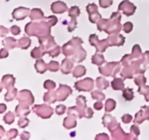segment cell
Returning a JSON list of instances; mask_svg holds the SVG:
<instances>
[{"instance_id": "obj_37", "label": "cell", "mask_w": 149, "mask_h": 140, "mask_svg": "<svg viewBox=\"0 0 149 140\" xmlns=\"http://www.w3.org/2000/svg\"><path fill=\"white\" fill-rule=\"evenodd\" d=\"M122 96L126 101H132L134 99V93L132 88H125L123 90Z\"/></svg>"}, {"instance_id": "obj_46", "label": "cell", "mask_w": 149, "mask_h": 140, "mask_svg": "<svg viewBox=\"0 0 149 140\" xmlns=\"http://www.w3.org/2000/svg\"><path fill=\"white\" fill-rule=\"evenodd\" d=\"M29 123H30V120H29L28 118H24V117H20L18 121V125L20 128H26V126H28Z\"/></svg>"}, {"instance_id": "obj_55", "label": "cell", "mask_w": 149, "mask_h": 140, "mask_svg": "<svg viewBox=\"0 0 149 140\" xmlns=\"http://www.w3.org/2000/svg\"><path fill=\"white\" fill-rule=\"evenodd\" d=\"M103 104H102V102H97L96 103L94 104V108L96 109V110H100V109L103 108Z\"/></svg>"}, {"instance_id": "obj_59", "label": "cell", "mask_w": 149, "mask_h": 140, "mask_svg": "<svg viewBox=\"0 0 149 140\" xmlns=\"http://www.w3.org/2000/svg\"><path fill=\"white\" fill-rule=\"evenodd\" d=\"M6 109H7L6 105L4 104H1L0 105V112H1V113H3Z\"/></svg>"}, {"instance_id": "obj_10", "label": "cell", "mask_w": 149, "mask_h": 140, "mask_svg": "<svg viewBox=\"0 0 149 140\" xmlns=\"http://www.w3.org/2000/svg\"><path fill=\"white\" fill-rule=\"evenodd\" d=\"M16 98L19 101L20 104L25 105V106H29V105L33 104V102H34V98H33L31 92L28 90H20Z\"/></svg>"}, {"instance_id": "obj_33", "label": "cell", "mask_w": 149, "mask_h": 140, "mask_svg": "<svg viewBox=\"0 0 149 140\" xmlns=\"http://www.w3.org/2000/svg\"><path fill=\"white\" fill-rule=\"evenodd\" d=\"M96 85H97V88L99 90H105V89L107 88L109 86V83L108 80H106V79L103 78V77H97V80H96Z\"/></svg>"}, {"instance_id": "obj_8", "label": "cell", "mask_w": 149, "mask_h": 140, "mask_svg": "<svg viewBox=\"0 0 149 140\" xmlns=\"http://www.w3.org/2000/svg\"><path fill=\"white\" fill-rule=\"evenodd\" d=\"M32 110L38 116L43 118V119L49 118L53 114V109L49 105L47 104L34 105L32 107Z\"/></svg>"}, {"instance_id": "obj_20", "label": "cell", "mask_w": 149, "mask_h": 140, "mask_svg": "<svg viewBox=\"0 0 149 140\" xmlns=\"http://www.w3.org/2000/svg\"><path fill=\"white\" fill-rule=\"evenodd\" d=\"M74 61L71 58H64V60H63L61 66V70L63 74H68L71 72L73 66H74Z\"/></svg>"}, {"instance_id": "obj_47", "label": "cell", "mask_w": 149, "mask_h": 140, "mask_svg": "<svg viewBox=\"0 0 149 140\" xmlns=\"http://www.w3.org/2000/svg\"><path fill=\"white\" fill-rule=\"evenodd\" d=\"M132 29H133V24L131 22H126L123 25V30L125 33H130L132 32Z\"/></svg>"}, {"instance_id": "obj_32", "label": "cell", "mask_w": 149, "mask_h": 140, "mask_svg": "<svg viewBox=\"0 0 149 140\" xmlns=\"http://www.w3.org/2000/svg\"><path fill=\"white\" fill-rule=\"evenodd\" d=\"M17 90L15 88L13 87L7 90V93L4 96V99H5V101H7V102H11L15 98L17 97Z\"/></svg>"}, {"instance_id": "obj_26", "label": "cell", "mask_w": 149, "mask_h": 140, "mask_svg": "<svg viewBox=\"0 0 149 140\" xmlns=\"http://www.w3.org/2000/svg\"><path fill=\"white\" fill-rule=\"evenodd\" d=\"M35 69H36V71L38 73H40V74H44L45 71L47 69V64H45V62L44 61L43 59L42 58H39L35 63Z\"/></svg>"}, {"instance_id": "obj_15", "label": "cell", "mask_w": 149, "mask_h": 140, "mask_svg": "<svg viewBox=\"0 0 149 140\" xmlns=\"http://www.w3.org/2000/svg\"><path fill=\"white\" fill-rule=\"evenodd\" d=\"M112 134V139H131L130 134H128L125 133V131L121 128L120 123L118 124L117 126L113 128L111 131Z\"/></svg>"}, {"instance_id": "obj_29", "label": "cell", "mask_w": 149, "mask_h": 140, "mask_svg": "<svg viewBox=\"0 0 149 140\" xmlns=\"http://www.w3.org/2000/svg\"><path fill=\"white\" fill-rule=\"evenodd\" d=\"M111 87L115 90H123L125 89L124 80L122 78H114L111 82Z\"/></svg>"}, {"instance_id": "obj_42", "label": "cell", "mask_w": 149, "mask_h": 140, "mask_svg": "<svg viewBox=\"0 0 149 140\" xmlns=\"http://www.w3.org/2000/svg\"><path fill=\"white\" fill-rule=\"evenodd\" d=\"M15 120V115L12 112H9L4 115V121L7 124H11L14 122Z\"/></svg>"}, {"instance_id": "obj_3", "label": "cell", "mask_w": 149, "mask_h": 140, "mask_svg": "<svg viewBox=\"0 0 149 140\" xmlns=\"http://www.w3.org/2000/svg\"><path fill=\"white\" fill-rule=\"evenodd\" d=\"M122 15L119 12L112 13L109 19L101 18L97 23V29L100 32H106L108 34H119L122 30V26L121 24Z\"/></svg>"}, {"instance_id": "obj_25", "label": "cell", "mask_w": 149, "mask_h": 140, "mask_svg": "<svg viewBox=\"0 0 149 140\" xmlns=\"http://www.w3.org/2000/svg\"><path fill=\"white\" fill-rule=\"evenodd\" d=\"M44 101L45 102H47L49 104L55 103L57 100L56 96V92L54 91L53 90H50L47 92V93H45L44 95Z\"/></svg>"}, {"instance_id": "obj_35", "label": "cell", "mask_w": 149, "mask_h": 140, "mask_svg": "<svg viewBox=\"0 0 149 140\" xmlns=\"http://www.w3.org/2000/svg\"><path fill=\"white\" fill-rule=\"evenodd\" d=\"M45 54V52L42 50V49L39 47H36V48H33L31 52V55L33 58H36V59H38V58H42V56Z\"/></svg>"}, {"instance_id": "obj_22", "label": "cell", "mask_w": 149, "mask_h": 140, "mask_svg": "<svg viewBox=\"0 0 149 140\" xmlns=\"http://www.w3.org/2000/svg\"><path fill=\"white\" fill-rule=\"evenodd\" d=\"M51 10L54 13H58L61 14L63 13H65V11L68 10L66 4L62 1H56L52 4L51 5Z\"/></svg>"}, {"instance_id": "obj_60", "label": "cell", "mask_w": 149, "mask_h": 140, "mask_svg": "<svg viewBox=\"0 0 149 140\" xmlns=\"http://www.w3.org/2000/svg\"><path fill=\"white\" fill-rule=\"evenodd\" d=\"M144 55L146 56V60H148V64H149V51H146V53H144Z\"/></svg>"}, {"instance_id": "obj_57", "label": "cell", "mask_w": 149, "mask_h": 140, "mask_svg": "<svg viewBox=\"0 0 149 140\" xmlns=\"http://www.w3.org/2000/svg\"><path fill=\"white\" fill-rule=\"evenodd\" d=\"M20 138L22 139H28L30 138V133L27 132V131H24L20 135Z\"/></svg>"}, {"instance_id": "obj_45", "label": "cell", "mask_w": 149, "mask_h": 140, "mask_svg": "<svg viewBox=\"0 0 149 140\" xmlns=\"http://www.w3.org/2000/svg\"><path fill=\"white\" fill-rule=\"evenodd\" d=\"M61 52V47L59 45H57L52 50H51L50 51L47 52L49 55V56L52 57V58H55V57H57Z\"/></svg>"}, {"instance_id": "obj_6", "label": "cell", "mask_w": 149, "mask_h": 140, "mask_svg": "<svg viewBox=\"0 0 149 140\" xmlns=\"http://www.w3.org/2000/svg\"><path fill=\"white\" fill-rule=\"evenodd\" d=\"M121 68L120 63L119 62H109L104 66L99 67L98 70L101 74L106 77H115L116 74L119 71Z\"/></svg>"}, {"instance_id": "obj_14", "label": "cell", "mask_w": 149, "mask_h": 140, "mask_svg": "<svg viewBox=\"0 0 149 140\" xmlns=\"http://www.w3.org/2000/svg\"><path fill=\"white\" fill-rule=\"evenodd\" d=\"M135 10H136V6L132 3L130 2L128 0H125L120 3L119 6L118 10H122L124 14L127 17L132 15L135 13Z\"/></svg>"}, {"instance_id": "obj_50", "label": "cell", "mask_w": 149, "mask_h": 140, "mask_svg": "<svg viewBox=\"0 0 149 140\" xmlns=\"http://www.w3.org/2000/svg\"><path fill=\"white\" fill-rule=\"evenodd\" d=\"M66 109V106H64L63 104L58 105V106H56V109H55V112L58 114V115H61L65 113V111Z\"/></svg>"}, {"instance_id": "obj_12", "label": "cell", "mask_w": 149, "mask_h": 140, "mask_svg": "<svg viewBox=\"0 0 149 140\" xmlns=\"http://www.w3.org/2000/svg\"><path fill=\"white\" fill-rule=\"evenodd\" d=\"M57 100L59 102L65 101L70 94L72 93V89L66 85L60 84L59 88L56 90Z\"/></svg>"}, {"instance_id": "obj_51", "label": "cell", "mask_w": 149, "mask_h": 140, "mask_svg": "<svg viewBox=\"0 0 149 140\" xmlns=\"http://www.w3.org/2000/svg\"><path fill=\"white\" fill-rule=\"evenodd\" d=\"M93 114H94V112H93V109H91L90 107H86L85 110H84V117H85L86 118H91L92 117H93Z\"/></svg>"}, {"instance_id": "obj_28", "label": "cell", "mask_w": 149, "mask_h": 140, "mask_svg": "<svg viewBox=\"0 0 149 140\" xmlns=\"http://www.w3.org/2000/svg\"><path fill=\"white\" fill-rule=\"evenodd\" d=\"M3 45L5 47V48L7 50H10L13 49L14 48L17 47V42L15 39L13 37H7L4 40H3L2 42Z\"/></svg>"}, {"instance_id": "obj_1", "label": "cell", "mask_w": 149, "mask_h": 140, "mask_svg": "<svg viewBox=\"0 0 149 140\" xmlns=\"http://www.w3.org/2000/svg\"><path fill=\"white\" fill-rule=\"evenodd\" d=\"M57 22L58 18L54 15L44 17L41 21L27 23L25 27V32L29 36H36L38 38L49 36L50 35L51 27L55 26Z\"/></svg>"}, {"instance_id": "obj_61", "label": "cell", "mask_w": 149, "mask_h": 140, "mask_svg": "<svg viewBox=\"0 0 149 140\" xmlns=\"http://www.w3.org/2000/svg\"><path fill=\"white\" fill-rule=\"evenodd\" d=\"M3 132H4V128H3L2 126H1V132H0V134H1V135H0V138H2L3 135H4V134H3Z\"/></svg>"}, {"instance_id": "obj_21", "label": "cell", "mask_w": 149, "mask_h": 140, "mask_svg": "<svg viewBox=\"0 0 149 140\" xmlns=\"http://www.w3.org/2000/svg\"><path fill=\"white\" fill-rule=\"evenodd\" d=\"M77 117L75 115L69 114L68 117L64 119L63 126L66 129H71V128H75L77 126Z\"/></svg>"}, {"instance_id": "obj_44", "label": "cell", "mask_w": 149, "mask_h": 140, "mask_svg": "<svg viewBox=\"0 0 149 140\" xmlns=\"http://www.w3.org/2000/svg\"><path fill=\"white\" fill-rule=\"evenodd\" d=\"M44 87L45 88L47 89L48 90H54L56 87V84H55V82L52 81V80H47L44 83Z\"/></svg>"}, {"instance_id": "obj_31", "label": "cell", "mask_w": 149, "mask_h": 140, "mask_svg": "<svg viewBox=\"0 0 149 140\" xmlns=\"http://www.w3.org/2000/svg\"><path fill=\"white\" fill-rule=\"evenodd\" d=\"M92 62H93V64H95V65L101 66L102 64L106 63V61L105 60L104 57H103V54L95 52V54L92 57Z\"/></svg>"}, {"instance_id": "obj_38", "label": "cell", "mask_w": 149, "mask_h": 140, "mask_svg": "<svg viewBox=\"0 0 149 140\" xmlns=\"http://www.w3.org/2000/svg\"><path fill=\"white\" fill-rule=\"evenodd\" d=\"M91 95L93 99H95V100L99 101V102H103L105 98H106L105 94H103L102 92L99 91V90H95V91L92 92Z\"/></svg>"}, {"instance_id": "obj_58", "label": "cell", "mask_w": 149, "mask_h": 140, "mask_svg": "<svg viewBox=\"0 0 149 140\" xmlns=\"http://www.w3.org/2000/svg\"><path fill=\"white\" fill-rule=\"evenodd\" d=\"M8 34V29L4 28L3 26H1V36H4Z\"/></svg>"}, {"instance_id": "obj_53", "label": "cell", "mask_w": 149, "mask_h": 140, "mask_svg": "<svg viewBox=\"0 0 149 140\" xmlns=\"http://www.w3.org/2000/svg\"><path fill=\"white\" fill-rule=\"evenodd\" d=\"M10 32L13 35H17L20 33V29L17 26H13L10 28Z\"/></svg>"}, {"instance_id": "obj_52", "label": "cell", "mask_w": 149, "mask_h": 140, "mask_svg": "<svg viewBox=\"0 0 149 140\" xmlns=\"http://www.w3.org/2000/svg\"><path fill=\"white\" fill-rule=\"evenodd\" d=\"M122 120L124 123H130L132 121V116L129 114H125L123 117H122Z\"/></svg>"}, {"instance_id": "obj_5", "label": "cell", "mask_w": 149, "mask_h": 140, "mask_svg": "<svg viewBox=\"0 0 149 140\" xmlns=\"http://www.w3.org/2000/svg\"><path fill=\"white\" fill-rule=\"evenodd\" d=\"M77 105L75 106H71L68 109V115L69 114H73L76 116L78 117L79 118H81L84 117V110L86 107V98L83 96H79L77 98Z\"/></svg>"}, {"instance_id": "obj_36", "label": "cell", "mask_w": 149, "mask_h": 140, "mask_svg": "<svg viewBox=\"0 0 149 140\" xmlns=\"http://www.w3.org/2000/svg\"><path fill=\"white\" fill-rule=\"evenodd\" d=\"M116 102H115L113 99H109L108 100H106V104H105V110L106 112H111L113 109L116 108Z\"/></svg>"}, {"instance_id": "obj_39", "label": "cell", "mask_w": 149, "mask_h": 140, "mask_svg": "<svg viewBox=\"0 0 149 140\" xmlns=\"http://www.w3.org/2000/svg\"><path fill=\"white\" fill-rule=\"evenodd\" d=\"M80 15V10L78 7L77 6H74V7H71L69 10V13H68V15L71 18H77Z\"/></svg>"}, {"instance_id": "obj_40", "label": "cell", "mask_w": 149, "mask_h": 140, "mask_svg": "<svg viewBox=\"0 0 149 140\" xmlns=\"http://www.w3.org/2000/svg\"><path fill=\"white\" fill-rule=\"evenodd\" d=\"M130 134L131 136V139H138V136L140 134L139 128L135 125H132L130 128Z\"/></svg>"}, {"instance_id": "obj_41", "label": "cell", "mask_w": 149, "mask_h": 140, "mask_svg": "<svg viewBox=\"0 0 149 140\" xmlns=\"http://www.w3.org/2000/svg\"><path fill=\"white\" fill-rule=\"evenodd\" d=\"M59 63L57 62V61H52L47 64V69L51 71H57L59 69Z\"/></svg>"}, {"instance_id": "obj_56", "label": "cell", "mask_w": 149, "mask_h": 140, "mask_svg": "<svg viewBox=\"0 0 149 140\" xmlns=\"http://www.w3.org/2000/svg\"><path fill=\"white\" fill-rule=\"evenodd\" d=\"M8 56V52H7V50L4 49V48H2L1 50V52H0V57L1 58H6V57Z\"/></svg>"}, {"instance_id": "obj_23", "label": "cell", "mask_w": 149, "mask_h": 140, "mask_svg": "<svg viewBox=\"0 0 149 140\" xmlns=\"http://www.w3.org/2000/svg\"><path fill=\"white\" fill-rule=\"evenodd\" d=\"M15 113L19 117L27 116L30 113L29 106H25V105L19 104L15 108Z\"/></svg>"}, {"instance_id": "obj_54", "label": "cell", "mask_w": 149, "mask_h": 140, "mask_svg": "<svg viewBox=\"0 0 149 140\" xmlns=\"http://www.w3.org/2000/svg\"><path fill=\"white\" fill-rule=\"evenodd\" d=\"M95 139H109V137L106 134H100L96 136Z\"/></svg>"}, {"instance_id": "obj_19", "label": "cell", "mask_w": 149, "mask_h": 140, "mask_svg": "<svg viewBox=\"0 0 149 140\" xmlns=\"http://www.w3.org/2000/svg\"><path fill=\"white\" fill-rule=\"evenodd\" d=\"M15 83V78L13 77V75H10V74L4 75L2 77V80H1V91L4 88L8 90L9 88L14 87Z\"/></svg>"}, {"instance_id": "obj_24", "label": "cell", "mask_w": 149, "mask_h": 140, "mask_svg": "<svg viewBox=\"0 0 149 140\" xmlns=\"http://www.w3.org/2000/svg\"><path fill=\"white\" fill-rule=\"evenodd\" d=\"M121 76L123 77V80L133 78V76H135V70H134L133 67L132 66H125L121 73Z\"/></svg>"}, {"instance_id": "obj_9", "label": "cell", "mask_w": 149, "mask_h": 140, "mask_svg": "<svg viewBox=\"0 0 149 140\" xmlns=\"http://www.w3.org/2000/svg\"><path fill=\"white\" fill-rule=\"evenodd\" d=\"M38 39H39V44L41 45V48L45 53H47L49 51H50L51 50H52L55 46L58 45L54 40V37L51 35L42 36V37H39Z\"/></svg>"}, {"instance_id": "obj_27", "label": "cell", "mask_w": 149, "mask_h": 140, "mask_svg": "<svg viewBox=\"0 0 149 140\" xmlns=\"http://www.w3.org/2000/svg\"><path fill=\"white\" fill-rule=\"evenodd\" d=\"M31 20H40L44 18V13L40 9H33L29 14Z\"/></svg>"}, {"instance_id": "obj_2", "label": "cell", "mask_w": 149, "mask_h": 140, "mask_svg": "<svg viewBox=\"0 0 149 140\" xmlns=\"http://www.w3.org/2000/svg\"><path fill=\"white\" fill-rule=\"evenodd\" d=\"M83 40L79 37H73L69 42L63 46V53L66 57H71V59L77 63L82 62L86 58L87 52L81 47Z\"/></svg>"}, {"instance_id": "obj_18", "label": "cell", "mask_w": 149, "mask_h": 140, "mask_svg": "<svg viewBox=\"0 0 149 140\" xmlns=\"http://www.w3.org/2000/svg\"><path fill=\"white\" fill-rule=\"evenodd\" d=\"M29 12H30L29 9L20 7L17 9H15L12 15H13L14 19L17 20H21L26 18L28 15H29Z\"/></svg>"}, {"instance_id": "obj_48", "label": "cell", "mask_w": 149, "mask_h": 140, "mask_svg": "<svg viewBox=\"0 0 149 140\" xmlns=\"http://www.w3.org/2000/svg\"><path fill=\"white\" fill-rule=\"evenodd\" d=\"M18 134V131L16 129H11L7 132V137L8 139H14L17 136V135Z\"/></svg>"}, {"instance_id": "obj_49", "label": "cell", "mask_w": 149, "mask_h": 140, "mask_svg": "<svg viewBox=\"0 0 149 140\" xmlns=\"http://www.w3.org/2000/svg\"><path fill=\"white\" fill-rule=\"evenodd\" d=\"M100 6L103 8H107L113 3V0H99Z\"/></svg>"}, {"instance_id": "obj_16", "label": "cell", "mask_w": 149, "mask_h": 140, "mask_svg": "<svg viewBox=\"0 0 149 140\" xmlns=\"http://www.w3.org/2000/svg\"><path fill=\"white\" fill-rule=\"evenodd\" d=\"M109 40L110 46H122L124 45L125 41V37L119 34H110L107 38Z\"/></svg>"}, {"instance_id": "obj_17", "label": "cell", "mask_w": 149, "mask_h": 140, "mask_svg": "<svg viewBox=\"0 0 149 140\" xmlns=\"http://www.w3.org/2000/svg\"><path fill=\"white\" fill-rule=\"evenodd\" d=\"M103 124L105 127L109 128V131H111L113 128H116L118 125L117 120L115 118L111 116L109 114H105L104 116L103 117Z\"/></svg>"}, {"instance_id": "obj_4", "label": "cell", "mask_w": 149, "mask_h": 140, "mask_svg": "<svg viewBox=\"0 0 149 140\" xmlns=\"http://www.w3.org/2000/svg\"><path fill=\"white\" fill-rule=\"evenodd\" d=\"M143 55L144 54L141 52V49L139 45H135L132 48V53L124 55V57L121 60V62L122 63V65L124 66H129L132 65L135 61L139 60L140 58H142Z\"/></svg>"}, {"instance_id": "obj_11", "label": "cell", "mask_w": 149, "mask_h": 140, "mask_svg": "<svg viewBox=\"0 0 149 140\" xmlns=\"http://www.w3.org/2000/svg\"><path fill=\"white\" fill-rule=\"evenodd\" d=\"M74 87L78 91H91L94 87V81L92 78H85L77 82Z\"/></svg>"}, {"instance_id": "obj_30", "label": "cell", "mask_w": 149, "mask_h": 140, "mask_svg": "<svg viewBox=\"0 0 149 140\" xmlns=\"http://www.w3.org/2000/svg\"><path fill=\"white\" fill-rule=\"evenodd\" d=\"M31 41L29 39V37H28V36H23V37H22L21 39H20L17 41V47H18V48H21L23 50H26L31 45Z\"/></svg>"}, {"instance_id": "obj_43", "label": "cell", "mask_w": 149, "mask_h": 140, "mask_svg": "<svg viewBox=\"0 0 149 140\" xmlns=\"http://www.w3.org/2000/svg\"><path fill=\"white\" fill-rule=\"evenodd\" d=\"M146 83V77L143 75L137 76L135 78V83L137 85L139 86V87L143 86Z\"/></svg>"}, {"instance_id": "obj_34", "label": "cell", "mask_w": 149, "mask_h": 140, "mask_svg": "<svg viewBox=\"0 0 149 140\" xmlns=\"http://www.w3.org/2000/svg\"><path fill=\"white\" fill-rule=\"evenodd\" d=\"M86 74V68L84 66L79 65L77 66H76L74 68V69L73 70V76L76 78H78V77H81V76H84Z\"/></svg>"}, {"instance_id": "obj_13", "label": "cell", "mask_w": 149, "mask_h": 140, "mask_svg": "<svg viewBox=\"0 0 149 140\" xmlns=\"http://www.w3.org/2000/svg\"><path fill=\"white\" fill-rule=\"evenodd\" d=\"M87 11L89 14V19L91 23H97V21L101 19V15L97 11V6H96L95 4H90L87 6Z\"/></svg>"}, {"instance_id": "obj_7", "label": "cell", "mask_w": 149, "mask_h": 140, "mask_svg": "<svg viewBox=\"0 0 149 140\" xmlns=\"http://www.w3.org/2000/svg\"><path fill=\"white\" fill-rule=\"evenodd\" d=\"M90 45L95 47L96 52H103L106 50L108 47L110 46L108 39L99 40L98 37L96 34H91L89 38Z\"/></svg>"}]
</instances>
